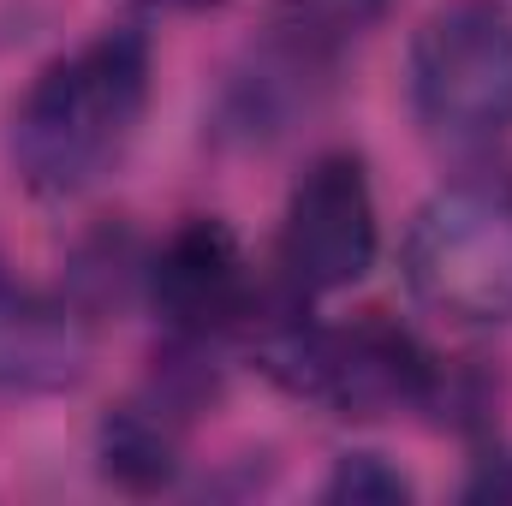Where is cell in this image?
Masks as SVG:
<instances>
[{"instance_id":"6da1fadb","label":"cell","mask_w":512,"mask_h":506,"mask_svg":"<svg viewBox=\"0 0 512 506\" xmlns=\"http://www.w3.org/2000/svg\"><path fill=\"white\" fill-rule=\"evenodd\" d=\"M149 108V42L108 30L54 60L12 108V167L36 197H78L131 149Z\"/></svg>"},{"instance_id":"7a4b0ae2","label":"cell","mask_w":512,"mask_h":506,"mask_svg":"<svg viewBox=\"0 0 512 506\" xmlns=\"http://www.w3.org/2000/svg\"><path fill=\"white\" fill-rule=\"evenodd\" d=\"M256 370L328 417H387L429 405L441 393L435 358L382 316L364 322H310L304 310L251 322Z\"/></svg>"},{"instance_id":"3957f363","label":"cell","mask_w":512,"mask_h":506,"mask_svg":"<svg viewBox=\"0 0 512 506\" xmlns=\"http://www.w3.org/2000/svg\"><path fill=\"white\" fill-rule=\"evenodd\" d=\"M405 280L447 322H512V179L483 173L435 191L405 233Z\"/></svg>"},{"instance_id":"277c9868","label":"cell","mask_w":512,"mask_h":506,"mask_svg":"<svg viewBox=\"0 0 512 506\" xmlns=\"http://www.w3.org/2000/svg\"><path fill=\"white\" fill-rule=\"evenodd\" d=\"M393 0H280L245 60L227 72V102L245 126L286 137L340 78V60L387 18Z\"/></svg>"},{"instance_id":"5b68a950","label":"cell","mask_w":512,"mask_h":506,"mask_svg":"<svg viewBox=\"0 0 512 506\" xmlns=\"http://www.w3.org/2000/svg\"><path fill=\"white\" fill-rule=\"evenodd\" d=\"M411 108L441 149H489L512 131V18L459 0L411 42Z\"/></svg>"},{"instance_id":"8992f818","label":"cell","mask_w":512,"mask_h":506,"mask_svg":"<svg viewBox=\"0 0 512 506\" xmlns=\"http://www.w3.org/2000/svg\"><path fill=\"white\" fill-rule=\"evenodd\" d=\"M382 245L376 191L358 155L334 149L304 167L280 215V274L292 298H328L370 274Z\"/></svg>"},{"instance_id":"52a82bcc","label":"cell","mask_w":512,"mask_h":506,"mask_svg":"<svg viewBox=\"0 0 512 506\" xmlns=\"http://www.w3.org/2000/svg\"><path fill=\"white\" fill-rule=\"evenodd\" d=\"M143 280H149V304L167 322V334L197 340V346H209V340H221L233 328H251L256 304H262L239 233L227 221H215V215L185 221L161 251L149 256Z\"/></svg>"},{"instance_id":"ba28073f","label":"cell","mask_w":512,"mask_h":506,"mask_svg":"<svg viewBox=\"0 0 512 506\" xmlns=\"http://www.w3.org/2000/svg\"><path fill=\"white\" fill-rule=\"evenodd\" d=\"M90 370V322L0 274V393H66Z\"/></svg>"},{"instance_id":"9c48e42d","label":"cell","mask_w":512,"mask_h":506,"mask_svg":"<svg viewBox=\"0 0 512 506\" xmlns=\"http://www.w3.org/2000/svg\"><path fill=\"white\" fill-rule=\"evenodd\" d=\"M322 495L340 506H393V501H411V483L376 453H346Z\"/></svg>"},{"instance_id":"30bf717a","label":"cell","mask_w":512,"mask_h":506,"mask_svg":"<svg viewBox=\"0 0 512 506\" xmlns=\"http://www.w3.org/2000/svg\"><path fill=\"white\" fill-rule=\"evenodd\" d=\"M161 6H191V12H203V6H227V0H161Z\"/></svg>"}]
</instances>
